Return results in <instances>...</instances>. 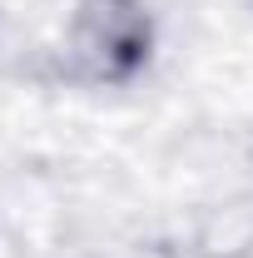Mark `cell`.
<instances>
[{"label": "cell", "mask_w": 253, "mask_h": 258, "mask_svg": "<svg viewBox=\"0 0 253 258\" xmlns=\"http://www.w3.org/2000/svg\"><path fill=\"white\" fill-rule=\"evenodd\" d=\"M65 50L80 80L129 85L154 55V20L144 0H80L70 15Z\"/></svg>", "instance_id": "1"}]
</instances>
